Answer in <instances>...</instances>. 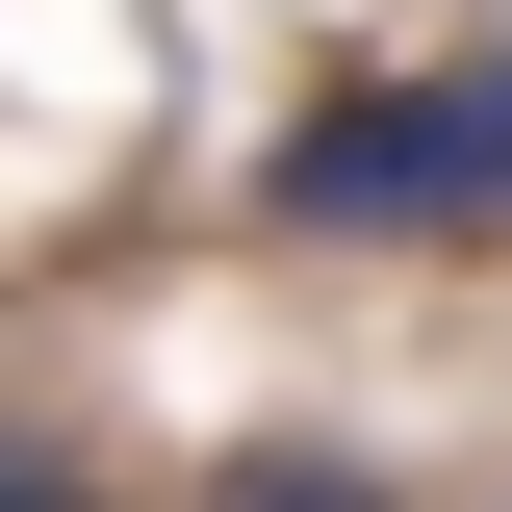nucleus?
<instances>
[{
    "label": "nucleus",
    "instance_id": "nucleus-1",
    "mask_svg": "<svg viewBox=\"0 0 512 512\" xmlns=\"http://www.w3.org/2000/svg\"><path fill=\"white\" fill-rule=\"evenodd\" d=\"M256 205L333 256H410V231H512V26L436 77H384V103H308L282 154H256Z\"/></svg>",
    "mask_w": 512,
    "mask_h": 512
},
{
    "label": "nucleus",
    "instance_id": "nucleus-2",
    "mask_svg": "<svg viewBox=\"0 0 512 512\" xmlns=\"http://www.w3.org/2000/svg\"><path fill=\"white\" fill-rule=\"evenodd\" d=\"M205 512H410V487H384V461H333V436H256Z\"/></svg>",
    "mask_w": 512,
    "mask_h": 512
},
{
    "label": "nucleus",
    "instance_id": "nucleus-3",
    "mask_svg": "<svg viewBox=\"0 0 512 512\" xmlns=\"http://www.w3.org/2000/svg\"><path fill=\"white\" fill-rule=\"evenodd\" d=\"M0 512H103V487H77V461H52V436H0Z\"/></svg>",
    "mask_w": 512,
    "mask_h": 512
}]
</instances>
